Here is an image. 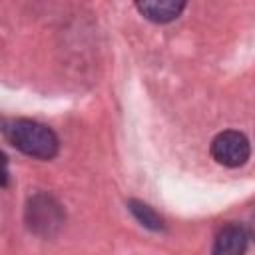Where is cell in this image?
<instances>
[{
	"instance_id": "5b68a950",
	"label": "cell",
	"mask_w": 255,
	"mask_h": 255,
	"mask_svg": "<svg viewBox=\"0 0 255 255\" xmlns=\"http://www.w3.org/2000/svg\"><path fill=\"white\" fill-rule=\"evenodd\" d=\"M135 8L139 10L143 18L157 22V24H165V22L175 20L185 8V4L173 2V0H143V2H137Z\"/></svg>"
},
{
	"instance_id": "3957f363",
	"label": "cell",
	"mask_w": 255,
	"mask_h": 255,
	"mask_svg": "<svg viewBox=\"0 0 255 255\" xmlns=\"http://www.w3.org/2000/svg\"><path fill=\"white\" fill-rule=\"evenodd\" d=\"M26 221L32 231L50 235L62 223L60 205L48 195H34L26 207Z\"/></svg>"
},
{
	"instance_id": "8992f818",
	"label": "cell",
	"mask_w": 255,
	"mask_h": 255,
	"mask_svg": "<svg viewBox=\"0 0 255 255\" xmlns=\"http://www.w3.org/2000/svg\"><path fill=\"white\" fill-rule=\"evenodd\" d=\"M129 211L133 213V217L143 225V227H147V229H151V231H161L165 225H163V219L149 207V205H145V203H141V201H137V199H131L129 203Z\"/></svg>"
},
{
	"instance_id": "6da1fadb",
	"label": "cell",
	"mask_w": 255,
	"mask_h": 255,
	"mask_svg": "<svg viewBox=\"0 0 255 255\" xmlns=\"http://www.w3.org/2000/svg\"><path fill=\"white\" fill-rule=\"evenodd\" d=\"M2 131L6 139L26 155L38 159H52L58 153L56 133L40 122L24 120V118L8 120L2 124Z\"/></svg>"
},
{
	"instance_id": "277c9868",
	"label": "cell",
	"mask_w": 255,
	"mask_h": 255,
	"mask_svg": "<svg viewBox=\"0 0 255 255\" xmlns=\"http://www.w3.org/2000/svg\"><path fill=\"white\" fill-rule=\"evenodd\" d=\"M247 251V233L239 223H229L221 227L215 237L211 255H245Z\"/></svg>"
},
{
	"instance_id": "7a4b0ae2",
	"label": "cell",
	"mask_w": 255,
	"mask_h": 255,
	"mask_svg": "<svg viewBox=\"0 0 255 255\" xmlns=\"http://www.w3.org/2000/svg\"><path fill=\"white\" fill-rule=\"evenodd\" d=\"M211 155L225 167H239L249 159V139L241 131H221L211 141Z\"/></svg>"
},
{
	"instance_id": "52a82bcc",
	"label": "cell",
	"mask_w": 255,
	"mask_h": 255,
	"mask_svg": "<svg viewBox=\"0 0 255 255\" xmlns=\"http://www.w3.org/2000/svg\"><path fill=\"white\" fill-rule=\"evenodd\" d=\"M6 183H8V159L0 151V187H4Z\"/></svg>"
}]
</instances>
